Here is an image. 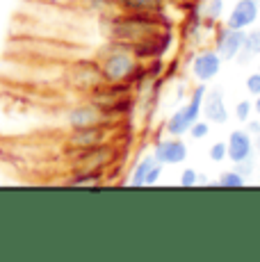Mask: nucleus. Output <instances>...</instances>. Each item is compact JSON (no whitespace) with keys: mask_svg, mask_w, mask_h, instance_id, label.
<instances>
[{"mask_svg":"<svg viewBox=\"0 0 260 262\" xmlns=\"http://www.w3.org/2000/svg\"><path fill=\"white\" fill-rule=\"evenodd\" d=\"M258 171H260V169H258Z\"/></svg>","mask_w":260,"mask_h":262,"instance_id":"2f4dec72","label":"nucleus"},{"mask_svg":"<svg viewBox=\"0 0 260 262\" xmlns=\"http://www.w3.org/2000/svg\"><path fill=\"white\" fill-rule=\"evenodd\" d=\"M212 32H214V39H212V43H214V50L219 53V57L224 59V62H233L235 57H237V53H240V48H242V43H244V32L247 30H235V28H228L226 23H217L212 28Z\"/></svg>","mask_w":260,"mask_h":262,"instance_id":"1a4fd4ad","label":"nucleus"},{"mask_svg":"<svg viewBox=\"0 0 260 262\" xmlns=\"http://www.w3.org/2000/svg\"><path fill=\"white\" fill-rule=\"evenodd\" d=\"M121 125H89V128H73L64 135V150L76 153V150H87L94 146L107 144L114 139V133H119Z\"/></svg>","mask_w":260,"mask_h":262,"instance_id":"39448f33","label":"nucleus"},{"mask_svg":"<svg viewBox=\"0 0 260 262\" xmlns=\"http://www.w3.org/2000/svg\"><path fill=\"white\" fill-rule=\"evenodd\" d=\"M105 34V41L121 43V46H133V43L142 41L144 37L158 32V30L171 25L169 16L164 12H114L105 14L98 18Z\"/></svg>","mask_w":260,"mask_h":262,"instance_id":"f257e3e1","label":"nucleus"},{"mask_svg":"<svg viewBox=\"0 0 260 262\" xmlns=\"http://www.w3.org/2000/svg\"><path fill=\"white\" fill-rule=\"evenodd\" d=\"M242 125H244V130H247V133L251 135V137H256V135L260 133V119L256 117V114H253V117L249 119V121H244Z\"/></svg>","mask_w":260,"mask_h":262,"instance_id":"bb28decb","label":"nucleus"},{"mask_svg":"<svg viewBox=\"0 0 260 262\" xmlns=\"http://www.w3.org/2000/svg\"><path fill=\"white\" fill-rule=\"evenodd\" d=\"M226 142H214V144H210V148H208V158H210V162H214V164H219V162H224L226 160Z\"/></svg>","mask_w":260,"mask_h":262,"instance_id":"5701e85b","label":"nucleus"},{"mask_svg":"<svg viewBox=\"0 0 260 262\" xmlns=\"http://www.w3.org/2000/svg\"><path fill=\"white\" fill-rule=\"evenodd\" d=\"M244 183H247V178H244L240 171H235V169L222 171V173L217 176V180H214V185H217V187H226V189H231V187H244Z\"/></svg>","mask_w":260,"mask_h":262,"instance_id":"aec40b11","label":"nucleus"},{"mask_svg":"<svg viewBox=\"0 0 260 262\" xmlns=\"http://www.w3.org/2000/svg\"><path fill=\"white\" fill-rule=\"evenodd\" d=\"M201 117L210 125H224L228 121V107H226V100H224L222 87H208L206 96H203Z\"/></svg>","mask_w":260,"mask_h":262,"instance_id":"9b49d317","label":"nucleus"},{"mask_svg":"<svg viewBox=\"0 0 260 262\" xmlns=\"http://www.w3.org/2000/svg\"><path fill=\"white\" fill-rule=\"evenodd\" d=\"M253 146H256V153H260V133L253 137Z\"/></svg>","mask_w":260,"mask_h":262,"instance_id":"c756f323","label":"nucleus"},{"mask_svg":"<svg viewBox=\"0 0 260 262\" xmlns=\"http://www.w3.org/2000/svg\"><path fill=\"white\" fill-rule=\"evenodd\" d=\"M167 0H117L119 12H164Z\"/></svg>","mask_w":260,"mask_h":262,"instance_id":"a211bd4d","label":"nucleus"},{"mask_svg":"<svg viewBox=\"0 0 260 262\" xmlns=\"http://www.w3.org/2000/svg\"><path fill=\"white\" fill-rule=\"evenodd\" d=\"M197 185H210V178H208V176H201V173H199Z\"/></svg>","mask_w":260,"mask_h":262,"instance_id":"c85d7f7f","label":"nucleus"},{"mask_svg":"<svg viewBox=\"0 0 260 262\" xmlns=\"http://www.w3.org/2000/svg\"><path fill=\"white\" fill-rule=\"evenodd\" d=\"M197 180H199V171L194 167H187V169H183L178 183H181V187H197Z\"/></svg>","mask_w":260,"mask_h":262,"instance_id":"393cba45","label":"nucleus"},{"mask_svg":"<svg viewBox=\"0 0 260 262\" xmlns=\"http://www.w3.org/2000/svg\"><path fill=\"white\" fill-rule=\"evenodd\" d=\"M151 153L156 155V160L162 167H176V164H183L185 160H187L189 148H187V144L183 142V137H171V135H167V137L156 139Z\"/></svg>","mask_w":260,"mask_h":262,"instance_id":"9d476101","label":"nucleus"},{"mask_svg":"<svg viewBox=\"0 0 260 262\" xmlns=\"http://www.w3.org/2000/svg\"><path fill=\"white\" fill-rule=\"evenodd\" d=\"M153 164H158L156 155L153 153L142 155V158L135 162V167H133V171H130L126 185H130V187H146V176H148V171L153 169Z\"/></svg>","mask_w":260,"mask_h":262,"instance_id":"f3484780","label":"nucleus"},{"mask_svg":"<svg viewBox=\"0 0 260 262\" xmlns=\"http://www.w3.org/2000/svg\"><path fill=\"white\" fill-rule=\"evenodd\" d=\"M258 16H260V0H237L233 5L231 14H228L226 25L235 30H247L258 21Z\"/></svg>","mask_w":260,"mask_h":262,"instance_id":"f8f14e48","label":"nucleus"},{"mask_svg":"<svg viewBox=\"0 0 260 262\" xmlns=\"http://www.w3.org/2000/svg\"><path fill=\"white\" fill-rule=\"evenodd\" d=\"M253 114L260 119V96H256V100H253Z\"/></svg>","mask_w":260,"mask_h":262,"instance_id":"cd10ccee","label":"nucleus"},{"mask_svg":"<svg viewBox=\"0 0 260 262\" xmlns=\"http://www.w3.org/2000/svg\"><path fill=\"white\" fill-rule=\"evenodd\" d=\"M233 117L237 119L240 123L249 121L253 117V100H247V98L237 100V103H235V110H233Z\"/></svg>","mask_w":260,"mask_h":262,"instance_id":"412c9836","label":"nucleus"},{"mask_svg":"<svg viewBox=\"0 0 260 262\" xmlns=\"http://www.w3.org/2000/svg\"><path fill=\"white\" fill-rule=\"evenodd\" d=\"M258 55H260V25L253 23L251 28H247V32H244V43L235 59H237L240 67H244V64H249V59L258 57Z\"/></svg>","mask_w":260,"mask_h":262,"instance_id":"4468645a","label":"nucleus"},{"mask_svg":"<svg viewBox=\"0 0 260 262\" xmlns=\"http://www.w3.org/2000/svg\"><path fill=\"white\" fill-rule=\"evenodd\" d=\"M187 135H189V139H194V142H199V139H206L208 135H210V123H208L206 119L194 121V123L189 125Z\"/></svg>","mask_w":260,"mask_h":262,"instance_id":"4be33fe9","label":"nucleus"},{"mask_svg":"<svg viewBox=\"0 0 260 262\" xmlns=\"http://www.w3.org/2000/svg\"><path fill=\"white\" fill-rule=\"evenodd\" d=\"M244 87H247V92L256 98V96H260V71L247 75V80H244Z\"/></svg>","mask_w":260,"mask_h":262,"instance_id":"a878e982","label":"nucleus"},{"mask_svg":"<svg viewBox=\"0 0 260 262\" xmlns=\"http://www.w3.org/2000/svg\"><path fill=\"white\" fill-rule=\"evenodd\" d=\"M71 7L80 14L101 18V16H105V14H110V12L117 9V0H73Z\"/></svg>","mask_w":260,"mask_h":262,"instance_id":"2eb2a0df","label":"nucleus"},{"mask_svg":"<svg viewBox=\"0 0 260 262\" xmlns=\"http://www.w3.org/2000/svg\"><path fill=\"white\" fill-rule=\"evenodd\" d=\"M197 7H199V16H201L203 28L212 32L214 25L222 21V14H224V0H199Z\"/></svg>","mask_w":260,"mask_h":262,"instance_id":"dca6fc26","label":"nucleus"},{"mask_svg":"<svg viewBox=\"0 0 260 262\" xmlns=\"http://www.w3.org/2000/svg\"><path fill=\"white\" fill-rule=\"evenodd\" d=\"M258 71H260V62H258Z\"/></svg>","mask_w":260,"mask_h":262,"instance_id":"7c9ffc66","label":"nucleus"},{"mask_svg":"<svg viewBox=\"0 0 260 262\" xmlns=\"http://www.w3.org/2000/svg\"><path fill=\"white\" fill-rule=\"evenodd\" d=\"M64 123H67L69 130H73V128H89V125H121V121H117L112 114H107L98 105L82 98L80 103L71 105L64 112Z\"/></svg>","mask_w":260,"mask_h":262,"instance_id":"0eeeda50","label":"nucleus"},{"mask_svg":"<svg viewBox=\"0 0 260 262\" xmlns=\"http://www.w3.org/2000/svg\"><path fill=\"white\" fill-rule=\"evenodd\" d=\"M105 82H119V84H135L144 69V62L133 53L130 48L121 43L107 41L96 55Z\"/></svg>","mask_w":260,"mask_h":262,"instance_id":"f03ea898","label":"nucleus"},{"mask_svg":"<svg viewBox=\"0 0 260 262\" xmlns=\"http://www.w3.org/2000/svg\"><path fill=\"white\" fill-rule=\"evenodd\" d=\"M226 160H231L233 164L242 162L247 158H253L256 155V146H253V137L247 133V130H233L226 139Z\"/></svg>","mask_w":260,"mask_h":262,"instance_id":"ddd939ff","label":"nucleus"},{"mask_svg":"<svg viewBox=\"0 0 260 262\" xmlns=\"http://www.w3.org/2000/svg\"><path fill=\"white\" fill-rule=\"evenodd\" d=\"M103 82H105V78H103L101 64H98L96 57H76L71 62H67V67H64L62 87L78 94L80 98H84L96 87H101Z\"/></svg>","mask_w":260,"mask_h":262,"instance_id":"7ed1b4c3","label":"nucleus"},{"mask_svg":"<svg viewBox=\"0 0 260 262\" xmlns=\"http://www.w3.org/2000/svg\"><path fill=\"white\" fill-rule=\"evenodd\" d=\"M103 183H105L103 171H78L67 180V185H71V187H101Z\"/></svg>","mask_w":260,"mask_h":262,"instance_id":"6ab92c4d","label":"nucleus"},{"mask_svg":"<svg viewBox=\"0 0 260 262\" xmlns=\"http://www.w3.org/2000/svg\"><path fill=\"white\" fill-rule=\"evenodd\" d=\"M233 169L235 171H240V173L244 176V178H251L253 173H256V155L253 158H247V160H242V162H237V164H233Z\"/></svg>","mask_w":260,"mask_h":262,"instance_id":"b1692460","label":"nucleus"},{"mask_svg":"<svg viewBox=\"0 0 260 262\" xmlns=\"http://www.w3.org/2000/svg\"><path fill=\"white\" fill-rule=\"evenodd\" d=\"M69 155H71V160H69L71 173H78V171H103L105 173L117 160V146H114V142H107L87 150H76V153Z\"/></svg>","mask_w":260,"mask_h":262,"instance_id":"423d86ee","label":"nucleus"},{"mask_svg":"<svg viewBox=\"0 0 260 262\" xmlns=\"http://www.w3.org/2000/svg\"><path fill=\"white\" fill-rule=\"evenodd\" d=\"M206 92H208L206 82H197L189 89L187 98L183 100L181 107L164 119V135H171V137H183V135H187L189 125L201 119V105H203Z\"/></svg>","mask_w":260,"mask_h":262,"instance_id":"20e7f679","label":"nucleus"},{"mask_svg":"<svg viewBox=\"0 0 260 262\" xmlns=\"http://www.w3.org/2000/svg\"><path fill=\"white\" fill-rule=\"evenodd\" d=\"M192 64H189V71H192V78L197 82H206L210 84L214 78L222 71V64L224 59L219 57V53L214 48H208V46H201L192 53Z\"/></svg>","mask_w":260,"mask_h":262,"instance_id":"6e6552de","label":"nucleus"}]
</instances>
